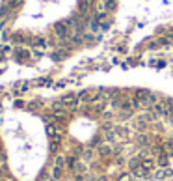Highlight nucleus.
Returning a JSON list of instances; mask_svg holds the SVG:
<instances>
[{
    "label": "nucleus",
    "mask_w": 173,
    "mask_h": 181,
    "mask_svg": "<svg viewBox=\"0 0 173 181\" xmlns=\"http://www.w3.org/2000/svg\"><path fill=\"white\" fill-rule=\"evenodd\" d=\"M99 153H101L102 157H106V155H110V147H108V146H102V147H99Z\"/></svg>",
    "instance_id": "nucleus-5"
},
{
    "label": "nucleus",
    "mask_w": 173,
    "mask_h": 181,
    "mask_svg": "<svg viewBox=\"0 0 173 181\" xmlns=\"http://www.w3.org/2000/svg\"><path fill=\"white\" fill-rule=\"evenodd\" d=\"M20 4H23V0H13V2H11V8H19Z\"/></svg>",
    "instance_id": "nucleus-7"
},
{
    "label": "nucleus",
    "mask_w": 173,
    "mask_h": 181,
    "mask_svg": "<svg viewBox=\"0 0 173 181\" xmlns=\"http://www.w3.org/2000/svg\"><path fill=\"white\" fill-rule=\"evenodd\" d=\"M166 147H168V155H173V144H168Z\"/></svg>",
    "instance_id": "nucleus-8"
},
{
    "label": "nucleus",
    "mask_w": 173,
    "mask_h": 181,
    "mask_svg": "<svg viewBox=\"0 0 173 181\" xmlns=\"http://www.w3.org/2000/svg\"><path fill=\"white\" fill-rule=\"evenodd\" d=\"M134 97H136L134 101H136L138 105L145 106V108H147V106H151L153 103H156V97H155L153 93H149L147 90H138V92L134 93Z\"/></svg>",
    "instance_id": "nucleus-1"
},
{
    "label": "nucleus",
    "mask_w": 173,
    "mask_h": 181,
    "mask_svg": "<svg viewBox=\"0 0 173 181\" xmlns=\"http://www.w3.org/2000/svg\"><path fill=\"white\" fill-rule=\"evenodd\" d=\"M142 166L149 172V170H153V168H155V161H153V159H145V161H142Z\"/></svg>",
    "instance_id": "nucleus-2"
},
{
    "label": "nucleus",
    "mask_w": 173,
    "mask_h": 181,
    "mask_svg": "<svg viewBox=\"0 0 173 181\" xmlns=\"http://www.w3.org/2000/svg\"><path fill=\"white\" fill-rule=\"evenodd\" d=\"M138 166H142L140 159H131V161H128V168H131V170H136Z\"/></svg>",
    "instance_id": "nucleus-3"
},
{
    "label": "nucleus",
    "mask_w": 173,
    "mask_h": 181,
    "mask_svg": "<svg viewBox=\"0 0 173 181\" xmlns=\"http://www.w3.org/2000/svg\"><path fill=\"white\" fill-rule=\"evenodd\" d=\"M54 30H56V34L58 36H65V26H63V24H56V26H54Z\"/></svg>",
    "instance_id": "nucleus-4"
},
{
    "label": "nucleus",
    "mask_w": 173,
    "mask_h": 181,
    "mask_svg": "<svg viewBox=\"0 0 173 181\" xmlns=\"http://www.w3.org/2000/svg\"><path fill=\"white\" fill-rule=\"evenodd\" d=\"M4 163H6V153H4L2 150H0V166H2Z\"/></svg>",
    "instance_id": "nucleus-6"
}]
</instances>
